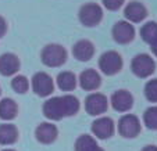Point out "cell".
Returning a JSON list of instances; mask_svg holds the SVG:
<instances>
[{
    "mask_svg": "<svg viewBox=\"0 0 157 151\" xmlns=\"http://www.w3.org/2000/svg\"><path fill=\"white\" fill-rule=\"evenodd\" d=\"M11 87L18 94L27 93L28 89H29V80H28L24 75H15L11 80Z\"/></svg>",
    "mask_w": 157,
    "mask_h": 151,
    "instance_id": "22",
    "label": "cell"
},
{
    "mask_svg": "<svg viewBox=\"0 0 157 151\" xmlns=\"http://www.w3.org/2000/svg\"><path fill=\"white\" fill-rule=\"evenodd\" d=\"M57 136H59V129L56 125L50 123V122L40 123L35 131L36 140L42 144H52L57 140Z\"/></svg>",
    "mask_w": 157,
    "mask_h": 151,
    "instance_id": "14",
    "label": "cell"
},
{
    "mask_svg": "<svg viewBox=\"0 0 157 151\" xmlns=\"http://www.w3.org/2000/svg\"><path fill=\"white\" fill-rule=\"evenodd\" d=\"M57 86L64 92H72L78 85V78L71 71H63L57 75Z\"/></svg>",
    "mask_w": 157,
    "mask_h": 151,
    "instance_id": "20",
    "label": "cell"
},
{
    "mask_svg": "<svg viewBox=\"0 0 157 151\" xmlns=\"http://www.w3.org/2000/svg\"><path fill=\"white\" fill-rule=\"evenodd\" d=\"M79 86L86 92H95L101 86V76L96 69H85L79 75Z\"/></svg>",
    "mask_w": 157,
    "mask_h": 151,
    "instance_id": "13",
    "label": "cell"
},
{
    "mask_svg": "<svg viewBox=\"0 0 157 151\" xmlns=\"http://www.w3.org/2000/svg\"><path fill=\"white\" fill-rule=\"evenodd\" d=\"M99 69L107 76L118 74L122 69V57L118 51L116 50H109L103 53L99 58Z\"/></svg>",
    "mask_w": 157,
    "mask_h": 151,
    "instance_id": "3",
    "label": "cell"
},
{
    "mask_svg": "<svg viewBox=\"0 0 157 151\" xmlns=\"http://www.w3.org/2000/svg\"><path fill=\"white\" fill-rule=\"evenodd\" d=\"M78 18H79L81 24L83 27H88V28L96 27L103 20V9L98 3H85L79 9Z\"/></svg>",
    "mask_w": 157,
    "mask_h": 151,
    "instance_id": "4",
    "label": "cell"
},
{
    "mask_svg": "<svg viewBox=\"0 0 157 151\" xmlns=\"http://www.w3.org/2000/svg\"><path fill=\"white\" fill-rule=\"evenodd\" d=\"M151 53H153L154 56L157 57V42H156V43H153V45H151Z\"/></svg>",
    "mask_w": 157,
    "mask_h": 151,
    "instance_id": "28",
    "label": "cell"
},
{
    "mask_svg": "<svg viewBox=\"0 0 157 151\" xmlns=\"http://www.w3.org/2000/svg\"><path fill=\"white\" fill-rule=\"evenodd\" d=\"M18 114V105L13 98H2L0 100V119L13 121Z\"/></svg>",
    "mask_w": 157,
    "mask_h": 151,
    "instance_id": "19",
    "label": "cell"
},
{
    "mask_svg": "<svg viewBox=\"0 0 157 151\" xmlns=\"http://www.w3.org/2000/svg\"><path fill=\"white\" fill-rule=\"evenodd\" d=\"M0 94H2V87H0Z\"/></svg>",
    "mask_w": 157,
    "mask_h": 151,
    "instance_id": "30",
    "label": "cell"
},
{
    "mask_svg": "<svg viewBox=\"0 0 157 151\" xmlns=\"http://www.w3.org/2000/svg\"><path fill=\"white\" fill-rule=\"evenodd\" d=\"M143 122H145L146 127L151 129V131H157V105L149 107L143 114Z\"/></svg>",
    "mask_w": 157,
    "mask_h": 151,
    "instance_id": "23",
    "label": "cell"
},
{
    "mask_svg": "<svg viewBox=\"0 0 157 151\" xmlns=\"http://www.w3.org/2000/svg\"><path fill=\"white\" fill-rule=\"evenodd\" d=\"M114 129H116L114 121L111 118H109V116H100V118L95 119L92 123V133L98 139L101 140H106L113 136Z\"/></svg>",
    "mask_w": 157,
    "mask_h": 151,
    "instance_id": "10",
    "label": "cell"
},
{
    "mask_svg": "<svg viewBox=\"0 0 157 151\" xmlns=\"http://www.w3.org/2000/svg\"><path fill=\"white\" fill-rule=\"evenodd\" d=\"M95 54V46L90 40L88 39H81L72 46V56L78 60V61L86 62L93 57Z\"/></svg>",
    "mask_w": 157,
    "mask_h": 151,
    "instance_id": "16",
    "label": "cell"
},
{
    "mask_svg": "<svg viewBox=\"0 0 157 151\" xmlns=\"http://www.w3.org/2000/svg\"><path fill=\"white\" fill-rule=\"evenodd\" d=\"M124 15L129 24H139L147 17V9L140 2H129L124 9Z\"/></svg>",
    "mask_w": 157,
    "mask_h": 151,
    "instance_id": "12",
    "label": "cell"
},
{
    "mask_svg": "<svg viewBox=\"0 0 157 151\" xmlns=\"http://www.w3.org/2000/svg\"><path fill=\"white\" fill-rule=\"evenodd\" d=\"M109 108V100L101 93H90L85 98V111L92 116L104 114Z\"/></svg>",
    "mask_w": 157,
    "mask_h": 151,
    "instance_id": "8",
    "label": "cell"
},
{
    "mask_svg": "<svg viewBox=\"0 0 157 151\" xmlns=\"http://www.w3.org/2000/svg\"><path fill=\"white\" fill-rule=\"evenodd\" d=\"M40 60L46 67L50 68H59L64 65L67 61V50L61 45L57 43H49L40 51Z\"/></svg>",
    "mask_w": 157,
    "mask_h": 151,
    "instance_id": "2",
    "label": "cell"
},
{
    "mask_svg": "<svg viewBox=\"0 0 157 151\" xmlns=\"http://www.w3.org/2000/svg\"><path fill=\"white\" fill-rule=\"evenodd\" d=\"M118 133L125 139H133L140 133V121L136 115L125 114L118 119Z\"/></svg>",
    "mask_w": 157,
    "mask_h": 151,
    "instance_id": "7",
    "label": "cell"
},
{
    "mask_svg": "<svg viewBox=\"0 0 157 151\" xmlns=\"http://www.w3.org/2000/svg\"><path fill=\"white\" fill-rule=\"evenodd\" d=\"M125 0H101L103 6L110 11H118L122 6H124Z\"/></svg>",
    "mask_w": 157,
    "mask_h": 151,
    "instance_id": "25",
    "label": "cell"
},
{
    "mask_svg": "<svg viewBox=\"0 0 157 151\" xmlns=\"http://www.w3.org/2000/svg\"><path fill=\"white\" fill-rule=\"evenodd\" d=\"M145 97L150 103H157V79L149 80L145 85Z\"/></svg>",
    "mask_w": 157,
    "mask_h": 151,
    "instance_id": "24",
    "label": "cell"
},
{
    "mask_svg": "<svg viewBox=\"0 0 157 151\" xmlns=\"http://www.w3.org/2000/svg\"><path fill=\"white\" fill-rule=\"evenodd\" d=\"M140 36H142L143 42L149 43V45H153L157 42V22L154 21H149L140 28Z\"/></svg>",
    "mask_w": 157,
    "mask_h": 151,
    "instance_id": "21",
    "label": "cell"
},
{
    "mask_svg": "<svg viewBox=\"0 0 157 151\" xmlns=\"http://www.w3.org/2000/svg\"><path fill=\"white\" fill-rule=\"evenodd\" d=\"M18 140V129L13 123L0 125V144L11 145Z\"/></svg>",
    "mask_w": 157,
    "mask_h": 151,
    "instance_id": "18",
    "label": "cell"
},
{
    "mask_svg": "<svg viewBox=\"0 0 157 151\" xmlns=\"http://www.w3.org/2000/svg\"><path fill=\"white\" fill-rule=\"evenodd\" d=\"M31 86L35 94L39 97H48L54 92V80L46 72H36L32 76Z\"/></svg>",
    "mask_w": 157,
    "mask_h": 151,
    "instance_id": "6",
    "label": "cell"
},
{
    "mask_svg": "<svg viewBox=\"0 0 157 151\" xmlns=\"http://www.w3.org/2000/svg\"><path fill=\"white\" fill-rule=\"evenodd\" d=\"M78 111H79V100L74 94L52 97L42 105L43 115L50 121H61L65 116H74Z\"/></svg>",
    "mask_w": 157,
    "mask_h": 151,
    "instance_id": "1",
    "label": "cell"
},
{
    "mask_svg": "<svg viewBox=\"0 0 157 151\" xmlns=\"http://www.w3.org/2000/svg\"><path fill=\"white\" fill-rule=\"evenodd\" d=\"M2 151H15V150H13V148H4V150H2Z\"/></svg>",
    "mask_w": 157,
    "mask_h": 151,
    "instance_id": "29",
    "label": "cell"
},
{
    "mask_svg": "<svg viewBox=\"0 0 157 151\" xmlns=\"http://www.w3.org/2000/svg\"><path fill=\"white\" fill-rule=\"evenodd\" d=\"M113 39L118 45H128L135 39V28L128 21H118L113 27Z\"/></svg>",
    "mask_w": 157,
    "mask_h": 151,
    "instance_id": "9",
    "label": "cell"
},
{
    "mask_svg": "<svg viewBox=\"0 0 157 151\" xmlns=\"http://www.w3.org/2000/svg\"><path fill=\"white\" fill-rule=\"evenodd\" d=\"M6 32H7V22H6V20L0 15V39L6 35Z\"/></svg>",
    "mask_w": 157,
    "mask_h": 151,
    "instance_id": "26",
    "label": "cell"
},
{
    "mask_svg": "<svg viewBox=\"0 0 157 151\" xmlns=\"http://www.w3.org/2000/svg\"><path fill=\"white\" fill-rule=\"evenodd\" d=\"M131 69H132L133 75H136L138 78H149L156 69V62L149 54L140 53L135 56L131 61Z\"/></svg>",
    "mask_w": 157,
    "mask_h": 151,
    "instance_id": "5",
    "label": "cell"
},
{
    "mask_svg": "<svg viewBox=\"0 0 157 151\" xmlns=\"http://www.w3.org/2000/svg\"><path fill=\"white\" fill-rule=\"evenodd\" d=\"M75 151H104L100 145L98 144L96 139L90 134H81L74 144Z\"/></svg>",
    "mask_w": 157,
    "mask_h": 151,
    "instance_id": "17",
    "label": "cell"
},
{
    "mask_svg": "<svg viewBox=\"0 0 157 151\" xmlns=\"http://www.w3.org/2000/svg\"><path fill=\"white\" fill-rule=\"evenodd\" d=\"M110 103H111V107L116 111H118V112H127L133 105V96L128 90L120 89V90H116L111 94Z\"/></svg>",
    "mask_w": 157,
    "mask_h": 151,
    "instance_id": "11",
    "label": "cell"
},
{
    "mask_svg": "<svg viewBox=\"0 0 157 151\" xmlns=\"http://www.w3.org/2000/svg\"><path fill=\"white\" fill-rule=\"evenodd\" d=\"M140 151H157V145H153V144H149V145H145Z\"/></svg>",
    "mask_w": 157,
    "mask_h": 151,
    "instance_id": "27",
    "label": "cell"
},
{
    "mask_svg": "<svg viewBox=\"0 0 157 151\" xmlns=\"http://www.w3.org/2000/svg\"><path fill=\"white\" fill-rule=\"evenodd\" d=\"M21 62L15 54L4 53L0 56V75L3 76H13L20 71Z\"/></svg>",
    "mask_w": 157,
    "mask_h": 151,
    "instance_id": "15",
    "label": "cell"
}]
</instances>
